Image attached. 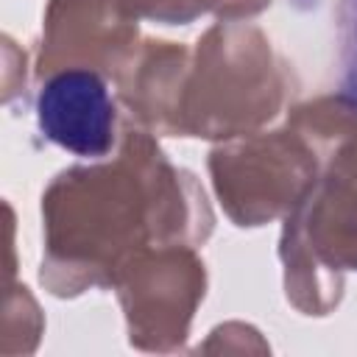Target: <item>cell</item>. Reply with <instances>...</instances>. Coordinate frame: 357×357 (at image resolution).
Segmentation results:
<instances>
[{"label":"cell","instance_id":"1","mask_svg":"<svg viewBox=\"0 0 357 357\" xmlns=\"http://www.w3.org/2000/svg\"><path fill=\"white\" fill-rule=\"evenodd\" d=\"M36 117L42 134L75 156L100 159L114 145V100L92 70L53 75L39 92Z\"/></svg>","mask_w":357,"mask_h":357},{"label":"cell","instance_id":"2","mask_svg":"<svg viewBox=\"0 0 357 357\" xmlns=\"http://www.w3.org/2000/svg\"><path fill=\"white\" fill-rule=\"evenodd\" d=\"M343 81L340 92L343 98L357 106V0H346L343 14Z\"/></svg>","mask_w":357,"mask_h":357}]
</instances>
